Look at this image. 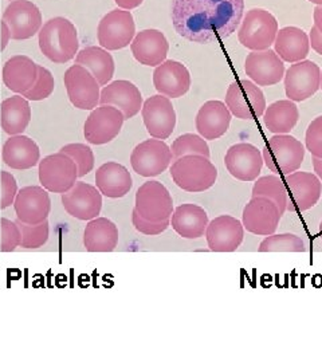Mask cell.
<instances>
[{
  "mask_svg": "<svg viewBox=\"0 0 322 362\" xmlns=\"http://www.w3.org/2000/svg\"><path fill=\"white\" fill-rule=\"evenodd\" d=\"M243 13L245 0H172L171 6L176 33L202 45L231 37Z\"/></svg>",
  "mask_w": 322,
  "mask_h": 362,
  "instance_id": "cell-1",
  "label": "cell"
},
{
  "mask_svg": "<svg viewBox=\"0 0 322 362\" xmlns=\"http://www.w3.org/2000/svg\"><path fill=\"white\" fill-rule=\"evenodd\" d=\"M38 43L40 52L49 61L59 65L67 64L77 57V28L66 18H52L40 28Z\"/></svg>",
  "mask_w": 322,
  "mask_h": 362,
  "instance_id": "cell-2",
  "label": "cell"
},
{
  "mask_svg": "<svg viewBox=\"0 0 322 362\" xmlns=\"http://www.w3.org/2000/svg\"><path fill=\"white\" fill-rule=\"evenodd\" d=\"M169 173L173 182L188 194H202L215 185L218 169L205 156H184L172 161Z\"/></svg>",
  "mask_w": 322,
  "mask_h": 362,
  "instance_id": "cell-3",
  "label": "cell"
},
{
  "mask_svg": "<svg viewBox=\"0 0 322 362\" xmlns=\"http://www.w3.org/2000/svg\"><path fill=\"white\" fill-rule=\"evenodd\" d=\"M305 146L290 134L272 136L263 148L265 165L274 175H290L301 168L305 158Z\"/></svg>",
  "mask_w": 322,
  "mask_h": 362,
  "instance_id": "cell-4",
  "label": "cell"
},
{
  "mask_svg": "<svg viewBox=\"0 0 322 362\" xmlns=\"http://www.w3.org/2000/svg\"><path fill=\"white\" fill-rule=\"evenodd\" d=\"M278 31V22L274 15L262 8H253L246 13L238 38L246 49L263 52L274 45Z\"/></svg>",
  "mask_w": 322,
  "mask_h": 362,
  "instance_id": "cell-5",
  "label": "cell"
},
{
  "mask_svg": "<svg viewBox=\"0 0 322 362\" xmlns=\"http://www.w3.org/2000/svg\"><path fill=\"white\" fill-rule=\"evenodd\" d=\"M40 185L52 194H64L77 182V164L71 157L62 153L46 156L38 164Z\"/></svg>",
  "mask_w": 322,
  "mask_h": 362,
  "instance_id": "cell-6",
  "label": "cell"
},
{
  "mask_svg": "<svg viewBox=\"0 0 322 362\" xmlns=\"http://www.w3.org/2000/svg\"><path fill=\"white\" fill-rule=\"evenodd\" d=\"M232 116L251 121L263 116L266 98L257 83L250 79L234 81L226 93V103Z\"/></svg>",
  "mask_w": 322,
  "mask_h": 362,
  "instance_id": "cell-7",
  "label": "cell"
},
{
  "mask_svg": "<svg viewBox=\"0 0 322 362\" xmlns=\"http://www.w3.org/2000/svg\"><path fill=\"white\" fill-rule=\"evenodd\" d=\"M133 209L144 219L160 223L171 220L175 207L166 185L160 181L151 180L144 182L137 189Z\"/></svg>",
  "mask_w": 322,
  "mask_h": 362,
  "instance_id": "cell-8",
  "label": "cell"
},
{
  "mask_svg": "<svg viewBox=\"0 0 322 362\" xmlns=\"http://www.w3.org/2000/svg\"><path fill=\"white\" fill-rule=\"evenodd\" d=\"M64 82L67 97L74 107L91 112L100 105L101 85L86 67L70 66L64 73Z\"/></svg>",
  "mask_w": 322,
  "mask_h": 362,
  "instance_id": "cell-9",
  "label": "cell"
},
{
  "mask_svg": "<svg viewBox=\"0 0 322 362\" xmlns=\"http://www.w3.org/2000/svg\"><path fill=\"white\" fill-rule=\"evenodd\" d=\"M134 34L136 23L133 15L122 8L106 13L97 28L98 43L109 52H116L130 46Z\"/></svg>",
  "mask_w": 322,
  "mask_h": 362,
  "instance_id": "cell-10",
  "label": "cell"
},
{
  "mask_svg": "<svg viewBox=\"0 0 322 362\" xmlns=\"http://www.w3.org/2000/svg\"><path fill=\"white\" fill-rule=\"evenodd\" d=\"M171 146L164 140L151 139L134 146L130 153V165L142 177H156L164 173L172 164Z\"/></svg>",
  "mask_w": 322,
  "mask_h": 362,
  "instance_id": "cell-11",
  "label": "cell"
},
{
  "mask_svg": "<svg viewBox=\"0 0 322 362\" xmlns=\"http://www.w3.org/2000/svg\"><path fill=\"white\" fill-rule=\"evenodd\" d=\"M124 121V115L115 106L98 105L85 121V140L91 145L109 144L120 134Z\"/></svg>",
  "mask_w": 322,
  "mask_h": 362,
  "instance_id": "cell-12",
  "label": "cell"
},
{
  "mask_svg": "<svg viewBox=\"0 0 322 362\" xmlns=\"http://www.w3.org/2000/svg\"><path fill=\"white\" fill-rule=\"evenodd\" d=\"M284 185L287 189V211L290 212L308 211L321 199L322 181L316 173L296 170L286 175Z\"/></svg>",
  "mask_w": 322,
  "mask_h": 362,
  "instance_id": "cell-13",
  "label": "cell"
},
{
  "mask_svg": "<svg viewBox=\"0 0 322 362\" xmlns=\"http://www.w3.org/2000/svg\"><path fill=\"white\" fill-rule=\"evenodd\" d=\"M284 93L294 103L306 101L321 88V69L311 61L290 66L284 74Z\"/></svg>",
  "mask_w": 322,
  "mask_h": 362,
  "instance_id": "cell-14",
  "label": "cell"
},
{
  "mask_svg": "<svg viewBox=\"0 0 322 362\" xmlns=\"http://www.w3.org/2000/svg\"><path fill=\"white\" fill-rule=\"evenodd\" d=\"M144 125L152 139L167 140L173 133L176 127V112L171 103V98L166 95H152L142 107Z\"/></svg>",
  "mask_w": 322,
  "mask_h": 362,
  "instance_id": "cell-15",
  "label": "cell"
},
{
  "mask_svg": "<svg viewBox=\"0 0 322 362\" xmlns=\"http://www.w3.org/2000/svg\"><path fill=\"white\" fill-rule=\"evenodd\" d=\"M281 212L277 204L262 196L251 197L242 214V223L247 233L258 236H269L275 233L281 221Z\"/></svg>",
  "mask_w": 322,
  "mask_h": 362,
  "instance_id": "cell-16",
  "label": "cell"
},
{
  "mask_svg": "<svg viewBox=\"0 0 322 362\" xmlns=\"http://www.w3.org/2000/svg\"><path fill=\"white\" fill-rule=\"evenodd\" d=\"M62 204L70 216L89 221L98 218L103 211V194L97 187L77 181L71 189L62 194Z\"/></svg>",
  "mask_w": 322,
  "mask_h": 362,
  "instance_id": "cell-17",
  "label": "cell"
},
{
  "mask_svg": "<svg viewBox=\"0 0 322 362\" xmlns=\"http://www.w3.org/2000/svg\"><path fill=\"white\" fill-rule=\"evenodd\" d=\"M262 152L253 144H235L224 156V165L236 180L251 182L257 180L263 168Z\"/></svg>",
  "mask_w": 322,
  "mask_h": 362,
  "instance_id": "cell-18",
  "label": "cell"
},
{
  "mask_svg": "<svg viewBox=\"0 0 322 362\" xmlns=\"http://www.w3.org/2000/svg\"><path fill=\"white\" fill-rule=\"evenodd\" d=\"M207 245L214 252H234L245 239L243 223L230 215H220L207 226Z\"/></svg>",
  "mask_w": 322,
  "mask_h": 362,
  "instance_id": "cell-19",
  "label": "cell"
},
{
  "mask_svg": "<svg viewBox=\"0 0 322 362\" xmlns=\"http://www.w3.org/2000/svg\"><path fill=\"white\" fill-rule=\"evenodd\" d=\"M13 209L16 219L26 224L35 226L46 221L52 212V199L49 191L42 185H28L19 189L13 202Z\"/></svg>",
  "mask_w": 322,
  "mask_h": 362,
  "instance_id": "cell-20",
  "label": "cell"
},
{
  "mask_svg": "<svg viewBox=\"0 0 322 362\" xmlns=\"http://www.w3.org/2000/svg\"><path fill=\"white\" fill-rule=\"evenodd\" d=\"M3 21L11 30V39L33 38L42 27V13L30 0H13L3 13Z\"/></svg>",
  "mask_w": 322,
  "mask_h": 362,
  "instance_id": "cell-21",
  "label": "cell"
},
{
  "mask_svg": "<svg viewBox=\"0 0 322 362\" xmlns=\"http://www.w3.org/2000/svg\"><path fill=\"white\" fill-rule=\"evenodd\" d=\"M245 70L258 86H274L284 77V61L275 50L250 52L246 58Z\"/></svg>",
  "mask_w": 322,
  "mask_h": 362,
  "instance_id": "cell-22",
  "label": "cell"
},
{
  "mask_svg": "<svg viewBox=\"0 0 322 362\" xmlns=\"http://www.w3.org/2000/svg\"><path fill=\"white\" fill-rule=\"evenodd\" d=\"M154 86L161 95L168 98H180L191 89L190 70L181 62L167 59L155 67Z\"/></svg>",
  "mask_w": 322,
  "mask_h": 362,
  "instance_id": "cell-23",
  "label": "cell"
},
{
  "mask_svg": "<svg viewBox=\"0 0 322 362\" xmlns=\"http://www.w3.org/2000/svg\"><path fill=\"white\" fill-rule=\"evenodd\" d=\"M130 50L139 64L157 67L167 61L169 43L160 30L148 28L137 33L130 43Z\"/></svg>",
  "mask_w": 322,
  "mask_h": 362,
  "instance_id": "cell-24",
  "label": "cell"
},
{
  "mask_svg": "<svg viewBox=\"0 0 322 362\" xmlns=\"http://www.w3.org/2000/svg\"><path fill=\"white\" fill-rule=\"evenodd\" d=\"M142 95L139 88L125 79H117L108 83L100 97V105H112L117 107L125 121L136 116L142 107Z\"/></svg>",
  "mask_w": 322,
  "mask_h": 362,
  "instance_id": "cell-25",
  "label": "cell"
},
{
  "mask_svg": "<svg viewBox=\"0 0 322 362\" xmlns=\"http://www.w3.org/2000/svg\"><path fill=\"white\" fill-rule=\"evenodd\" d=\"M231 116V112L224 103L217 100L207 101L196 115L195 127L205 140H218L230 128Z\"/></svg>",
  "mask_w": 322,
  "mask_h": 362,
  "instance_id": "cell-26",
  "label": "cell"
},
{
  "mask_svg": "<svg viewBox=\"0 0 322 362\" xmlns=\"http://www.w3.org/2000/svg\"><path fill=\"white\" fill-rule=\"evenodd\" d=\"M1 158L3 163L10 168L26 170L38 165L40 149L38 144L27 136H11L3 145Z\"/></svg>",
  "mask_w": 322,
  "mask_h": 362,
  "instance_id": "cell-27",
  "label": "cell"
},
{
  "mask_svg": "<svg viewBox=\"0 0 322 362\" xmlns=\"http://www.w3.org/2000/svg\"><path fill=\"white\" fill-rule=\"evenodd\" d=\"M1 76L8 90L22 95L34 86L38 77V65L26 55H13L3 66Z\"/></svg>",
  "mask_w": 322,
  "mask_h": 362,
  "instance_id": "cell-28",
  "label": "cell"
},
{
  "mask_svg": "<svg viewBox=\"0 0 322 362\" xmlns=\"http://www.w3.org/2000/svg\"><path fill=\"white\" fill-rule=\"evenodd\" d=\"M209 220L205 208L196 204H181L171 216V227L184 239H199L206 235Z\"/></svg>",
  "mask_w": 322,
  "mask_h": 362,
  "instance_id": "cell-29",
  "label": "cell"
},
{
  "mask_svg": "<svg viewBox=\"0 0 322 362\" xmlns=\"http://www.w3.org/2000/svg\"><path fill=\"white\" fill-rule=\"evenodd\" d=\"M132 185L130 172L120 163H105L96 172V187L105 197H124L132 189Z\"/></svg>",
  "mask_w": 322,
  "mask_h": 362,
  "instance_id": "cell-30",
  "label": "cell"
},
{
  "mask_svg": "<svg viewBox=\"0 0 322 362\" xmlns=\"http://www.w3.org/2000/svg\"><path fill=\"white\" fill-rule=\"evenodd\" d=\"M274 47L284 62L296 64L305 61L309 55L310 39L308 34L298 27H284L277 34Z\"/></svg>",
  "mask_w": 322,
  "mask_h": 362,
  "instance_id": "cell-31",
  "label": "cell"
},
{
  "mask_svg": "<svg viewBox=\"0 0 322 362\" xmlns=\"http://www.w3.org/2000/svg\"><path fill=\"white\" fill-rule=\"evenodd\" d=\"M118 245V228L108 218L89 220L84 231V247L88 252H112Z\"/></svg>",
  "mask_w": 322,
  "mask_h": 362,
  "instance_id": "cell-32",
  "label": "cell"
},
{
  "mask_svg": "<svg viewBox=\"0 0 322 362\" xmlns=\"http://www.w3.org/2000/svg\"><path fill=\"white\" fill-rule=\"evenodd\" d=\"M31 121V106L23 95L6 98L0 105V125L8 136L22 134Z\"/></svg>",
  "mask_w": 322,
  "mask_h": 362,
  "instance_id": "cell-33",
  "label": "cell"
},
{
  "mask_svg": "<svg viewBox=\"0 0 322 362\" xmlns=\"http://www.w3.org/2000/svg\"><path fill=\"white\" fill-rule=\"evenodd\" d=\"M76 65L86 67L101 86H106L116 71L113 55L98 46H89L78 52Z\"/></svg>",
  "mask_w": 322,
  "mask_h": 362,
  "instance_id": "cell-34",
  "label": "cell"
},
{
  "mask_svg": "<svg viewBox=\"0 0 322 362\" xmlns=\"http://www.w3.org/2000/svg\"><path fill=\"white\" fill-rule=\"evenodd\" d=\"M299 119L298 107L292 100H281L269 107L263 115L265 127L274 134H287L294 129Z\"/></svg>",
  "mask_w": 322,
  "mask_h": 362,
  "instance_id": "cell-35",
  "label": "cell"
},
{
  "mask_svg": "<svg viewBox=\"0 0 322 362\" xmlns=\"http://www.w3.org/2000/svg\"><path fill=\"white\" fill-rule=\"evenodd\" d=\"M255 196H262L272 200L277 204V207L280 208L282 216L287 211V189L284 181L281 180L278 175L272 173L258 177L253 187V197Z\"/></svg>",
  "mask_w": 322,
  "mask_h": 362,
  "instance_id": "cell-36",
  "label": "cell"
},
{
  "mask_svg": "<svg viewBox=\"0 0 322 362\" xmlns=\"http://www.w3.org/2000/svg\"><path fill=\"white\" fill-rule=\"evenodd\" d=\"M306 250V243L296 233H272L258 248L259 252H305Z\"/></svg>",
  "mask_w": 322,
  "mask_h": 362,
  "instance_id": "cell-37",
  "label": "cell"
},
{
  "mask_svg": "<svg viewBox=\"0 0 322 362\" xmlns=\"http://www.w3.org/2000/svg\"><path fill=\"white\" fill-rule=\"evenodd\" d=\"M171 152L173 156V161L184 156L199 155L208 158L211 157L209 146L206 140L200 134L193 133H185L179 136L171 145Z\"/></svg>",
  "mask_w": 322,
  "mask_h": 362,
  "instance_id": "cell-38",
  "label": "cell"
},
{
  "mask_svg": "<svg viewBox=\"0 0 322 362\" xmlns=\"http://www.w3.org/2000/svg\"><path fill=\"white\" fill-rule=\"evenodd\" d=\"M15 223L19 226L22 231V243L21 247L23 248H30V250H37L40 247L45 246L49 240L50 236V224L49 221H43L39 224H26L19 219L15 220Z\"/></svg>",
  "mask_w": 322,
  "mask_h": 362,
  "instance_id": "cell-39",
  "label": "cell"
},
{
  "mask_svg": "<svg viewBox=\"0 0 322 362\" xmlns=\"http://www.w3.org/2000/svg\"><path fill=\"white\" fill-rule=\"evenodd\" d=\"M61 152L74 160V163L77 164L78 177H85L94 168V153L91 146L86 144H67L62 146Z\"/></svg>",
  "mask_w": 322,
  "mask_h": 362,
  "instance_id": "cell-40",
  "label": "cell"
},
{
  "mask_svg": "<svg viewBox=\"0 0 322 362\" xmlns=\"http://www.w3.org/2000/svg\"><path fill=\"white\" fill-rule=\"evenodd\" d=\"M54 77L52 71L43 66L38 65V77L34 86L22 95L28 101H43L49 98L54 91Z\"/></svg>",
  "mask_w": 322,
  "mask_h": 362,
  "instance_id": "cell-41",
  "label": "cell"
},
{
  "mask_svg": "<svg viewBox=\"0 0 322 362\" xmlns=\"http://www.w3.org/2000/svg\"><path fill=\"white\" fill-rule=\"evenodd\" d=\"M22 243V231L13 220L0 219V251L13 252Z\"/></svg>",
  "mask_w": 322,
  "mask_h": 362,
  "instance_id": "cell-42",
  "label": "cell"
},
{
  "mask_svg": "<svg viewBox=\"0 0 322 362\" xmlns=\"http://www.w3.org/2000/svg\"><path fill=\"white\" fill-rule=\"evenodd\" d=\"M18 192V182L13 175L10 172L0 170V208L6 209L13 206Z\"/></svg>",
  "mask_w": 322,
  "mask_h": 362,
  "instance_id": "cell-43",
  "label": "cell"
},
{
  "mask_svg": "<svg viewBox=\"0 0 322 362\" xmlns=\"http://www.w3.org/2000/svg\"><path fill=\"white\" fill-rule=\"evenodd\" d=\"M305 145L310 155L322 158V116L310 122L305 134Z\"/></svg>",
  "mask_w": 322,
  "mask_h": 362,
  "instance_id": "cell-44",
  "label": "cell"
},
{
  "mask_svg": "<svg viewBox=\"0 0 322 362\" xmlns=\"http://www.w3.org/2000/svg\"><path fill=\"white\" fill-rule=\"evenodd\" d=\"M132 224L133 227L146 236H157L161 235L164 231H167L168 227L171 226V220H166V221H160V223H155V221H149L142 218L136 209H133L132 212Z\"/></svg>",
  "mask_w": 322,
  "mask_h": 362,
  "instance_id": "cell-45",
  "label": "cell"
},
{
  "mask_svg": "<svg viewBox=\"0 0 322 362\" xmlns=\"http://www.w3.org/2000/svg\"><path fill=\"white\" fill-rule=\"evenodd\" d=\"M310 46L311 49L318 54L322 55V34L317 30V27H311V31H310Z\"/></svg>",
  "mask_w": 322,
  "mask_h": 362,
  "instance_id": "cell-46",
  "label": "cell"
},
{
  "mask_svg": "<svg viewBox=\"0 0 322 362\" xmlns=\"http://www.w3.org/2000/svg\"><path fill=\"white\" fill-rule=\"evenodd\" d=\"M10 39H11V30H10L8 25L1 19V46H0L1 52L6 50Z\"/></svg>",
  "mask_w": 322,
  "mask_h": 362,
  "instance_id": "cell-47",
  "label": "cell"
},
{
  "mask_svg": "<svg viewBox=\"0 0 322 362\" xmlns=\"http://www.w3.org/2000/svg\"><path fill=\"white\" fill-rule=\"evenodd\" d=\"M115 1L120 8L129 11V10H134L139 6H142L144 0H115Z\"/></svg>",
  "mask_w": 322,
  "mask_h": 362,
  "instance_id": "cell-48",
  "label": "cell"
},
{
  "mask_svg": "<svg viewBox=\"0 0 322 362\" xmlns=\"http://www.w3.org/2000/svg\"><path fill=\"white\" fill-rule=\"evenodd\" d=\"M314 26L322 34V6H317L314 8Z\"/></svg>",
  "mask_w": 322,
  "mask_h": 362,
  "instance_id": "cell-49",
  "label": "cell"
},
{
  "mask_svg": "<svg viewBox=\"0 0 322 362\" xmlns=\"http://www.w3.org/2000/svg\"><path fill=\"white\" fill-rule=\"evenodd\" d=\"M311 161H313V168L314 173L318 176V179L322 181V158L320 157H313L311 156Z\"/></svg>",
  "mask_w": 322,
  "mask_h": 362,
  "instance_id": "cell-50",
  "label": "cell"
},
{
  "mask_svg": "<svg viewBox=\"0 0 322 362\" xmlns=\"http://www.w3.org/2000/svg\"><path fill=\"white\" fill-rule=\"evenodd\" d=\"M311 3H314V4H317V6H322V0H309Z\"/></svg>",
  "mask_w": 322,
  "mask_h": 362,
  "instance_id": "cell-51",
  "label": "cell"
},
{
  "mask_svg": "<svg viewBox=\"0 0 322 362\" xmlns=\"http://www.w3.org/2000/svg\"><path fill=\"white\" fill-rule=\"evenodd\" d=\"M318 233H320V238L322 239V220L321 223H320V228H318Z\"/></svg>",
  "mask_w": 322,
  "mask_h": 362,
  "instance_id": "cell-52",
  "label": "cell"
},
{
  "mask_svg": "<svg viewBox=\"0 0 322 362\" xmlns=\"http://www.w3.org/2000/svg\"><path fill=\"white\" fill-rule=\"evenodd\" d=\"M320 89H321V90H322V71H321V88H320Z\"/></svg>",
  "mask_w": 322,
  "mask_h": 362,
  "instance_id": "cell-53",
  "label": "cell"
},
{
  "mask_svg": "<svg viewBox=\"0 0 322 362\" xmlns=\"http://www.w3.org/2000/svg\"><path fill=\"white\" fill-rule=\"evenodd\" d=\"M11 1H13V0H11Z\"/></svg>",
  "mask_w": 322,
  "mask_h": 362,
  "instance_id": "cell-54",
  "label": "cell"
}]
</instances>
